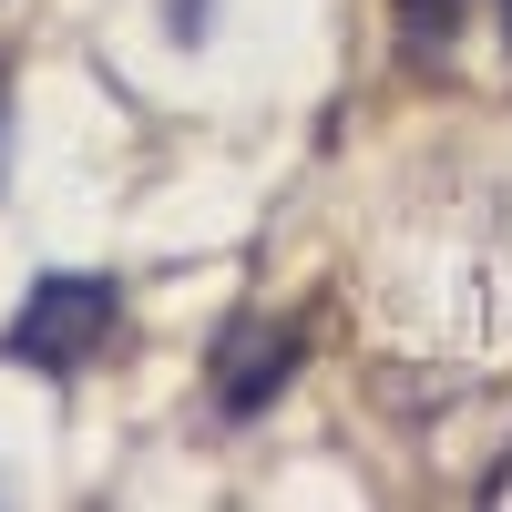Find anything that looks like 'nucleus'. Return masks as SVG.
Returning <instances> with one entry per match:
<instances>
[{"label":"nucleus","mask_w":512,"mask_h":512,"mask_svg":"<svg viewBox=\"0 0 512 512\" xmlns=\"http://www.w3.org/2000/svg\"><path fill=\"white\" fill-rule=\"evenodd\" d=\"M123 328V287L103 277V267H62V277H31V297H21V318H11V349L21 369H52V379H72L82 359H103V338Z\"/></svg>","instance_id":"nucleus-1"},{"label":"nucleus","mask_w":512,"mask_h":512,"mask_svg":"<svg viewBox=\"0 0 512 512\" xmlns=\"http://www.w3.org/2000/svg\"><path fill=\"white\" fill-rule=\"evenodd\" d=\"M287 379H297V328L287 318H236L226 349H216V410L226 420H256Z\"/></svg>","instance_id":"nucleus-2"},{"label":"nucleus","mask_w":512,"mask_h":512,"mask_svg":"<svg viewBox=\"0 0 512 512\" xmlns=\"http://www.w3.org/2000/svg\"><path fill=\"white\" fill-rule=\"evenodd\" d=\"M461 21H472V0H400V31L410 41H451Z\"/></svg>","instance_id":"nucleus-3"},{"label":"nucleus","mask_w":512,"mask_h":512,"mask_svg":"<svg viewBox=\"0 0 512 512\" xmlns=\"http://www.w3.org/2000/svg\"><path fill=\"white\" fill-rule=\"evenodd\" d=\"M205 11H216V0H175V11H164V21H175V41H205Z\"/></svg>","instance_id":"nucleus-4"}]
</instances>
